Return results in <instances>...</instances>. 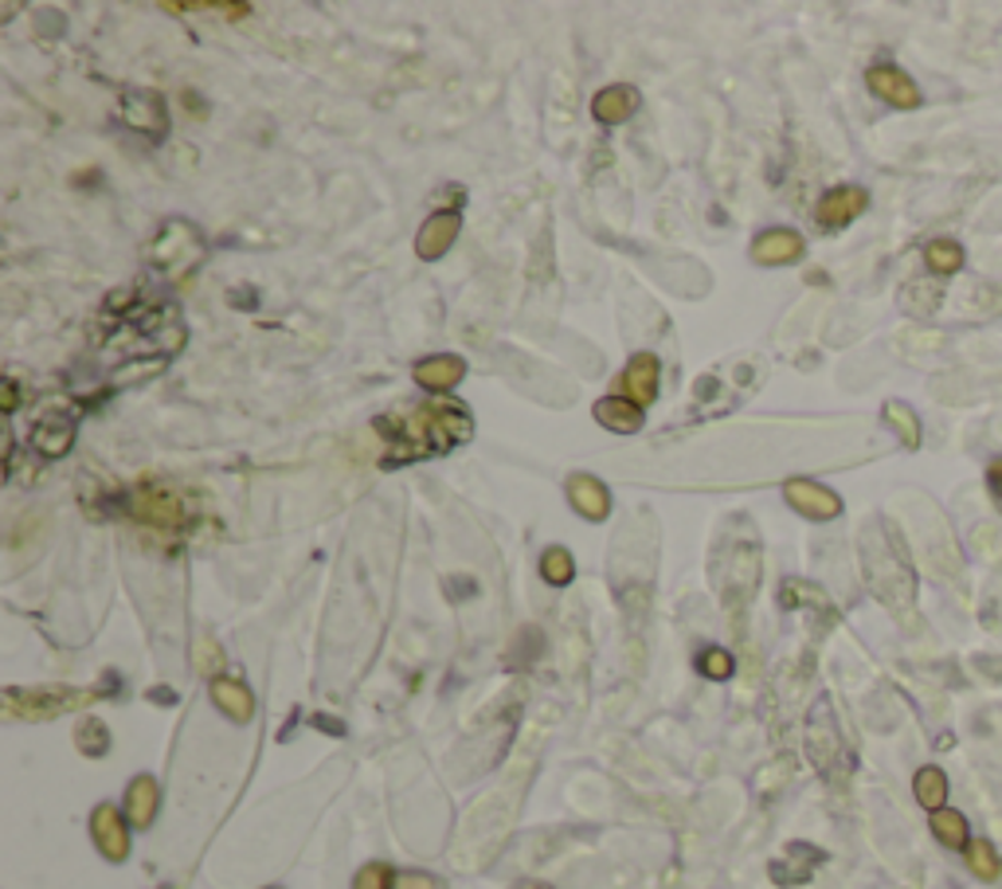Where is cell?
<instances>
[{
  "label": "cell",
  "mask_w": 1002,
  "mask_h": 889,
  "mask_svg": "<svg viewBox=\"0 0 1002 889\" xmlns=\"http://www.w3.org/2000/svg\"><path fill=\"white\" fill-rule=\"evenodd\" d=\"M865 83H870V91L877 94V98H885V103L897 106V110H917V106H920V86L912 83V79L905 75L900 67H893V63L870 67Z\"/></svg>",
  "instance_id": "8"
},
{
  "label": "cell",
  "mask_w": 1002,
  "mask_h": 889,
  "mask_svg": "<svg viewBox=\"0 0 1002 889\" xmlns=\"http://www.w3.org/2000/svg\"><path fill=\"white\" fill-rule=\"evenodd\" d=\"M823 858H826V854L818 851V846L791 843V846H787V854H783V862H771V878H776L779 886H799V881L811 878V870H815Z\"/></svg>",
  "instance_id": "18"
},
{
  "label": "cell",
  "mask_w": 1002,
  "mask_h": 889,
  "mask_svg": "<svg viewBox=\"0 0 1002 889\" xmlns=\"http://www.w3.org/2000/svg\"><path fill=\"white\" fill-rule=\"evenodd\" d=\"M71 443H75V420H71V416H44V420L32 428V447H36L44 459L67 455Z\"/></svg>",
  "instance_id": "15"
},
{
  "label": "cell",
  "mask_w": 1002,
  "mask_h": 889,
  "mask_svg": "<svg viewBox=\"0 0 1002 889\" xmlns=\"http://www.w3.org/2000/svg\"><path fill=\"white\" fill-rule=\"evenodd\" d=\"M396 889H435V878L432 874H403V878H396Z\"/></svg>",
  "instance_id": "32"
},
{
  "label": "cell",
  "mask_w": 1002,
  "mask_h": 889,
  "mask_svg": "<svg viewBox=\"0 0 1002 889\" xmlns=\"http://www.w3.org/2000/svg\"><path fill=\"white\" fill-rule=\"evenodd\" d=\"M412 376L420 388H427V393H450V388L467 376V365H462V356H455V353H435V356H423Z\"/></svg>",
  "instance_id": "14"
},
{
  "label": "cell",
  "mask_w": 1002,
  "mask_h": 889,
  "mask_svg": "<svg viewBox=\"0 0 1002 889\" xmlns=\"http://www.w3.org/2000/svg\"><path fill=\"white\" fill-rule=\"evenodd\" d=\"M987 482H991V490L1002 498V459H994L991 467H987Z\"/></svg>",
  "instance_id": "33"
},
{
  "label": "cell",
  "mask_w": 1002,
  "mask_h": 889,
  "mask_svg": "<svg viewBox=\"0 0 1002 889\" xmlns=\"http://www.w3.org/2000/svg\"><path fill=\"white\" fill-rule=\"evenodd\" d=\"M157 804H161V787L153 776H138L126 787V819L133 827H150L153 815H157Z\"/></svg>",
  "instance_id": "19"
},
{
  "label": "cell",
  "mask_w": 1002,
  "mask_h": 889,
  "mask_svg": "<svg viewBox=\"0 0 1002 889\" xmlns=\"http://www.w3.org/2000/svg\"><path fill=\"white\" fill-rule=\"evenodd\" d=\"M799 255H803V235L791 232V227H768L752 244V259L759 267H783V262H795Z\"/></svg>",
  "instance_id": "13"
},
{
  "label": "cell",
  "mask_w": 1002,
  "mask_h": 889,
  "mask_svg": "<svg viewBox=\"0 0 1002 889\" xmlns=\"http://www.w3.org/2000/svg\"><path fill=\"white\" fill-rule=\"evenodd\" d=\"M596 420H600L608 431H615V435H635V431L643 428V408L623 400V396H603V400L596 403Z\"/></svg>",
  "instance_id": "20"
},
{
  "label": "cell",
  "mask_w": 1002,
  "mask_h": 889,
  "mask_svg": "<svg viewBox=\"0 0 1002 889\" xmlns=\"http://www.w3.org/2000/svg\"><path fill=\"white\" fill-rule=\"evenodd\" d=\"M697 666H702L705 678H712V682H724V678L732 675V655H729V651H721V646H709V651L697 658Z\"/></svg>",
  "instance_id": "29"
},
{
  "label": "cell",
  "mask_w": 1002,
  "mask_h": 889,
  "mask_svg": "<svg viewBox=\"0 0 1002 889\" xmlns=\"http://www.w3.org/2000/svg\"><path fill=\"white\" fill-rule=\"evenodd\" d=\"M91 698L94 693L86 690H32V693L9 690L4 693V705H9L12 717H56V713L79 710Z\"/></svg>",
  "instance_id": "3"
},
{
  "label": "cell",
  "mask_w": 1002,
  "mask_h": 889,
  "mask_svg": "<svg viewBox=\"0 0 1002 889\" xmlns=\"http://www.w3.org/2000/svg\"><path fill=\"white\" fill-rule=\"evenodd\" d=\"M932 834H936L940 843L952 846V851H964L967 843V819L959 811H952V807H940V811H932Z\"/></svg>",
  "instance_id": "24"
},
{
  "label": "cell",
  "mask_w": 1002,
  "mask_h": 889,
  "mask_svg": "<svg viewBox=\"0 0 1002 889\" xmlns=\"http://www.w3.org/2000/svg\"><path fill=\"white\" fill-rule=\"evenodd\" d=\"M122 122L130 126V130H138L141 138L165 141V133H169V110H165V98H161L157 91H126Z\"/></svg>",
  "instance_id": "4"
},
{
  "label": "cell",
  "mask_w": 1002,
  "mask_h": 889,
  "mask_svg": "<svg viewBox=\"0 0 1002 889\" xmlns=\"http://www.w3.org/2000/svg\"><path fill=\"white\" fill-rule=\"evenodd\" d=\"M388 881H392V870H388L385 862H373V866H365V870L356 874L353 889H388Z\"/></svg>",
  "instance_id": "30"
},
{
  "label": "cell",
  "mask_w": 1002,
  "mask_h": 889,
  "mask_svg": "<svg viewBox=\"0 0 1002 889\" xmlns=\"http://www.w3.org/2000/svg\"><path fill=\"white\" fill-rule=\"evenodd\" d=\"M91 834H94V843H98V851H103L110 862H122L126 854H130V834H126V819L118 807H110V804L98 807V811L91 815Z\"/></svg>",
  "instance_id": "11"
},
{
  "label": "cell",
  "mask_w": 1002,
  "mask_h": 889,
  "mask_svg": "<svg viewBox=\"0 0 1002 889\" xmlns=\"http://www.w3.org/2000/svg\"><path fill=\"white\" fill-rule=\"evenodd\" d=\"M541 576L553 588H564V584H571V576H576V561H571V552L561 549V545H553V549H544L541 557Z\"/></svg>",
  "instance_id": "25"
},
{
  "label": "cell",
  "mask_w": 1002,
  "mask_h": 889,
  "mask_svg": "<svg viewBox=\"0 0 1002 889\" xmlns=\"http://www.w3.org/2000/svg\"><path fill=\"white\" fill-rule=\"evenodd\" d=\"M924 259L936 274H956L959 267H964V247H959L956 239H932V244L924 247Z\"/></svg>",
  "instance_id": "26"
},
{
  "label": "cell",
  "mask_w": 1002,
  "mask_h": 889,
  "mask_svg": "<svg viewBox=\"0 0 1002 889\" xmlns=\"http://www.w3.org/2000/svg\"><path fill=\"white\" fill-rule=\"evenodd\" d=\"M0 393H4V412H16V384L4 381V388H0Z\"/></svg>",
  "instance_id": "34"
},
{
  "label": "cell",
  "mask_w": 1002,
  "mask_h": 889,
  "mask_svg": "<svg viewBox=\"0 0 1002 889\" xmlns=\"http://www.w3.org/2000/svg\"><path fill=\"white\" fill-rule=\"evenodd\" d=\"M380 435L388 440V467H400V463H420V459H435V455H447L450 447H459L474 435V420L462 408L459 400L439 396L427 408L412 416H400V423L392 416L376 420Z\"/></svg>",
  "instance_id": "1"
},
{
  "label": "cell",
  "mask_w": 1002,
  "mask_h": 889,
  "mask_svg": "<svg viewBox=\"0 0 1002 889\" xmlns=\"http://www.w3.org/2000/svg\"><path fill=\"white\" fill-rule=\"evenodd\" d=\"M975 670L991 682H1002V658L999 655H975Z\"/></svg>",
  "instance_id": "31"
},
{
  "label": "cell",
  "mask_w": 1002,
  "mask_h": 889,
  "mask_svg": "<svg viewBox=\"0 0 1002 889\" xmlns=\"http://www.w3.org/2000/svg\"><path fill=\"white\" fill-rule=\"evenodd\" d=\"M638 103H643V98H638L635 86L615 83V86H603V91L591 98V114H596L603 126H618L638 110Z\"/></svg>",
  "instance_id": "16"
},
{
  "label": "cell",
  "mask_w": 1002,
  "mask_h": 889,
  "mask_svg": "<svg viewBox=\"0 0 1002 889\" xmlns=\"http://www.w3.org/2000/svg\"><path fill=\"white\" fill-rule=\"evenodd\" d=\"M967 866H971V874L979 881H994L1002 874V858L999 851H994L987 839H975L971 846H967Z\"/></svg>",
  "instance_id": "27"
},
{
  "label": "cell",
  "mask_w": 1002,
  "mask_h": 889,
  "mask_svg": "<svg viewBox=\"0 0 1002 889\" xmlns=\"http://www.w3.org/2000/svg\"><path fill=\"white\" fill-rule=\"evenodd\" d=\"M912 792H917V799L928 807V811H940L947 799V776L940 772L936 764H928L917 772V780H912Z\"/></svg>",
  "instance_id": "23"
},
{
  "label": "cell",
  "mask_w": 1002,
  "mask_h": 889,
  "mask_svg": "<svg viewBox=\"0 0 1002 889\" xmlns=\"http://www.w3.org/2000/svg\"><path fill=\"white\" fill-rule=\"evenodd\" d=\"M865 208H870V192H865V188L838 185V188H830L823 200H818L815 215H818V224H823V227H846V224H853V220H858Z\"/></svg>",
  "instance_id": "9"
},
{
  "label": "cell",
  "mask_w": 1002,
  "mask_h": 889,
  "mask_svg": "<svg viewBox=\"0 0 1002 889\" xmlns=\"http://www.w3.org/2000/svg\"><path fill=\"white\" fill-rule=\"evenodd\" d=\"M130 514L145 525H161V529H177L185 525V502L177 490L165 487H138L130 498Z\"/></svg>",
  "instance_id": "5"
},
{
  "label": "cell",
  "mask_w": 1002,
  "mask_h": 889,
  "mask_svg": "<svg viewBox=\"0 0 1002 889\" xmlns=\"http://www.w3.org/2000/svg\"><path fill=\"white\" fill-rule=\"evenodd\" d=\"M75 740H79V749H83L86 757H103L106 745H110L103 721H83V725H79V733H75Z\"/></svg>",
  "instance_id": "28"
},
{
  "label": "cell",
  "mask_w": 1002,
  "mask_h": 889,
  "mask_svg": "<svg viewBox=\"0 0 1002 889\" xmlns=\"http://www.w3.org/2000/svg\"><path fill=\"white\" fill-rule=\"evenodd\" d=\"M568 498H571V506H576V514H583L588 522H603L608 510H611L608 487L591 475H571L568 478Z\"/></svg>",
  "instance_id": "17"
},
{
  "label": "cell",
  "mask_w": 1002,
  "mask_h": 889,
  "mask_svg": "<svg viewBox=\"0 0 1002 889\" xmlns=\"http://www.w3.org/2000/svg\"><path fill=\"white\" fill-rule=\"evenodd\" d=\"M881 416H885V423H889L893 431H897V440L905 443L909 451L920 447V420L917 412H912L905 400H889L885 408H881Z\"/></svg>",
  "instance_id": "22"
},
{
  "label": "cell",
  "mask_w": 1002,
  "mask_h": 889,
  "mask_svg": "<svg viewBox=\"0 0 1002 889\" xmlns=\"http://www.w3.org/2000/svg\"><path fill=\"white\" fill-rule=\"evenodd\" d=\"M806 749H811V760H815L823 772H830L834 757L842 752L838 725H834V710L826 698H818V705L811 710V721H806Z\"/></svg>",
  "instance_id": "7"
},
{
  "label": "cell",
  "mask_w": 1002,
  "mask_h": 889,
  "mask_svg": "<svg viewBox=\"0 0 1002 889\" xmlns=\"http://www.w3.org/2000/svg\"><path fill=\"white\" fill-rule=\"evenodd\" d=\"M783 498L811 522H830V517L842 514V498L823 482H811V478H791L783 487Z\"/></svg>",
  "instance_id": "6"
},
{
  "label": "cell",
  "mask_w": 1002,
  "mask_h": 889,
  "mask_svg": "<svg viewBox=\"0 0 1002 889\" xmlns=\"http://www.w3.org/2000/svg\"><path fill=\"white\" fill-rule=\"evenodd\" d=\"M204 235L197 232L192 224H185V220H169V224L161 227L157 239H153L150 247V259L153 267H161L165 274H188L192 267H200V259H204Z\"/></svg>",
  "instance_id": "2"
},
{
  "label": "cell",
  "mask_w": 1002,
  "mask_h": 889,
  "mask_svg": "<svg viewBox=\"0 0 1002 889\" xmlns=\"http://www.w3.org/2000/svg\"><path fill=\"white\" fill-rule=\"evenodd\" d=\"M212 702H216L232 721H251L255 717L251 690H247L244 682H235V678H216V682H212Z\"/></svg>",
  "instance_id": "21"
},
{
  "label": "cell",
  "mask_w": 1002,
  "mask_h": 889,
  "mask_svg": "<svg viewBox=\"0 0 1002 889\" xmlns=\"http://www.w3.org/2000/svg\"><path fill=\"white\" fill-rule=\"evenodd\" d=\"M618 396L638 408H647L658 396V356L655 353H638L627 365V373L618 376Z\"/></svg>",
  "instance_id": "12"
},
{
  "label": "cell",
  "mask_w": 1002,
  "mask_h": 889,
  "mask_svg": "<svg viewBox=\"0 0 1002 889\" xmlns=\"http://www.w3.org/2000/svg\"><path fill=\"white\" fill-rule=\"evenodd\" d=\"M459 227H462L459 208H443V212L427 215V224H423L420 235H415L420 259H439V255H447V247L459 239Z\"/></svg>",
  "instance_id": "10"
}]
</instances>
